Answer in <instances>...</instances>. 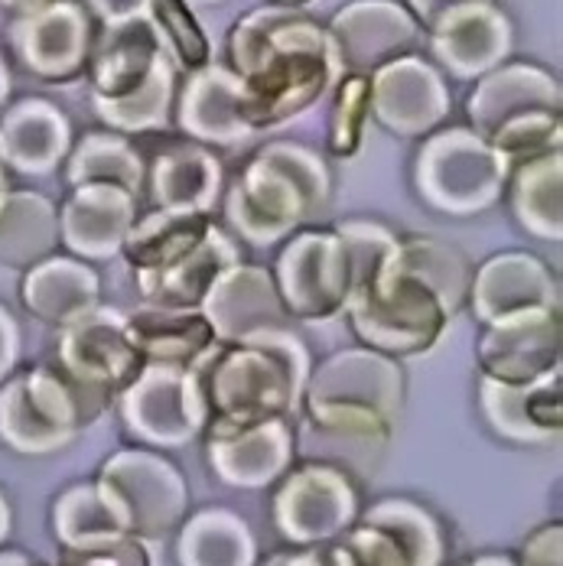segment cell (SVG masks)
<instances>
[{"mask_svg": "<svg viewBox=\"0 0 563 566\" xmlns=\"http://www.w3.org/2000/svg\"><path fill=\"white\" fill-rule=\"evenodd\" d=\"M348 310L358 336L385 348H424L440 336L447 319L440 300L417 277L400 271L395 258L358 296L348 300Z\"/></svg>", "mask_w": 563, "mask_h": 566, "instance_id": "1", "label": "cell"}, {"mask_svg": "<svg viewBox=\"0 0 563 566\" xmlns=\"http://www.w3.org/2000/svg\"><path fill=\"white\" fill-rule=\"evenodd\" d=\"M286 306L300 316H330L348 300V254L342 238L303 234L281 261Z\"/></svg>", "mask_w": 563, "mask_h": 566, "instance_id": "2", "label": "cell"}, {"mask_svg": "<svg viewBox=\"0 0 563 566\" xmlns=\"http://www.w3.org/2000/svg\"><path fill=\"white\" fill-rule=\"evenodd\" d=\"M209 326L222 339L254 342L261 336H278L274 329L283 326V303L271 277L261 268H228L222 271L212 290L206 293Z\"/></svg>", "mask_w": 563, "mask_h": 566, "instance_id": "3", "label": "cell"}, {"mask_svg": "<svg viewBox=\"0 0 563 566\" xmlns=\"http://www.w3.org/2000/svg\"><path fill=\"white\" fill-rule=\"evenodd\" d=\"M62 365L65 375L88 391L108 388L117 378H127L140 358V352L134 348L131 333H127V319H121L117 313H88L79 323H72V329L62 339Z\"/></svg>", "mask_w": 563, "mask_h": 566, "instance_id": "4", "label": "cell"}, {"mask_svg": "<svg viewBox=\"0 0 563 566\" xmlns=\"http://www.w3.org/2000/svg\"><path fill=\"white\" fill-rule=\"evenodd\" d=\"M561 316L557 306H531L492 319V333L482 342L486 368L499 378H534L557 361Z\"/></svg>", "mask_w": 563, "mask_h": 566, "instance_id": "5", "label": "cell"}, {"mask_svg": "<svg viewBox=\"0 0 563 566\" xmlns=\"http://www.w3.org/2000/svg\"><path fill=\"white\" fill-rule=\"evenodd\" d=\"M131 228V199L124 189L114 186H85L79 189L62 212V234L75 254L105 258L114 254Z\"/></svg>", "mask_w": 563, "mask_h": 566, "instance_id": "6", "label": "cell"}, {"mask_svg": "<svg viewBox=\"0 0 563 566\" xmlns=\"http://www.w3.org/2000/svg\"><path fill=\"white\" fill-rule=\"evenodd\" d=\"M95 274L65 258L37 264L23 283V303L50 323H79L82 316L95 313Z\"/></svg>", "mask_w": 563, "mask_h": 566, "instance_id": "7", "label": "cell"}, {"mask_svg": "<svg viewBox=\"0 0 563 566\" xmlns=\"http://www.w3.org/2000/svg\"><path fill=\"white\" fill-rule=\"evenodd\" d=\"M65 147V124L40 98L17 105L0 124V160L23 172L50 170Z\"/></svg>", "mask_w": 563, "mask_h": 566, "instance_id": "8", "label": "cell"}, {"mask_svg": "<svg viewBox=\"0 0 563 566\" xmlns=\"http://www.w3.org/2000/svg\"><path fill=\"white\" fill-rule=\"evenodd\" d=\"M209 219L202 212H173L164 209L160 216L147 219L140 228L127 234V254L131 264L137 268L140 277L160 274L183 261L189 251H196L206 234H209Z\"/></svg>", "mask_w": 563, "mask_h": 566, "instance_id": "9", "label": "cell"}, {"mask_svg": "<svg viewBox=\"0 0 563 566\" xmlns=\"http://www.w3.org/2000/svg\"><path fill=\"white\" fill-rule=\"evenodd\" d=\"M234 261V251L222 234H216V228L206 234V241L189 251L183 261H176L173 268L160 271V274H147L140 277V290L157 300L160 306H179L189 310L192 303L206 300V293L212 290L216 277L226 271L228 264Z\"/></svg>", "mask_w": 563, "mask_h": 566, "instance_id": "10", "label": "cell"}, {"mask_svg": "<svg viewBox=\"0 0 563 566\" xmlns=\"http://www.w3.org/2000/svg\"><path fill=\"white\" fill-rule=\"evenodd\" d=\"M56 244V216L43 196L17 192L0 206V261L30 268L50 258Z\"/></svg>", "mask_w": 563, "mask_h": 566, "instance_id": "11", "label": "cell"}, {"mask_svg": "<svg viewBox=\"0 0 563 566\" xmlns=\"http://www.w3.org/2000/svg\"><path fill=\"white\" fill-rule=\"evenodd\" d=\"M79 40L85 43V17H79L72 3H56L23 20V27L17 30V43L27 65L43 75H62L65 69H72L79 59Z\"/></svg>", "mask_w": 563, "mask_h": 566, "instance_id": "12", "label": "cell"}, {"mask_svg": "<svg viewBox=\"0 0 563 566\" xmlns=\"http://www.w3.org/2000/svg\"><path fill=\"white\" fill-rule=\"evenodd\" d=\"M127 333L140 355H150L160 361L192 358L212 339L209 319L186 313L179 306H154L147 313H137L134 319H127Z\"/></svg>", "mask_w": 563, "mask_h": 566, "instance_id": "13", "label": "cell"}, {"mask_svg": "<svg viewBox=\"0 0 563 566\" xmlns=\"http://www.w3.org/2000/svg\"><path fill=\"white\" fill-rule=\"evenodd\" d=\"M395 261L400 271L417 277L440 300L447 316L462 306V300L469 293V268H466V261H462V254L456 248L430 241V238H420V241L397 244Z\"/></svg>", "mask_w": 563, "mask_h": 566, "instance_id": "14", "label": "cell"}, {"mask_svg": "<svg viewBox=\"0 0 563 566\" xmlns=\"http://www.w3.org/2000/svg\"><path fill=\"white\" fill-rule=\"evenodd\" d=\"M13 355H17V326H13V319L0 310V375L13 365Z\"/></svg>", "mask_w": 563, "mask_h": 566, "instance_id": "15", "label": "cell"}, {"mask_svg": "<svg viewBox=\"0 0 563 566\" xmlns=\"http://www.w3.org/2000/svg\"><path fill=\"white\" fill-rule=\"evenodd\" d=\"M7 527H10V521H7V505L0 502V537L7 534Z\"/></svg>", "mask_w": 563, "mask_h": 566, "instance_id": "16", "label": "cell"}, {"mask_svg": "<svg viewBox=\"0 0 563 566\" xmlns=\"http://www.w3.org/2000/svg\"><path fill=\"white\" fill-rule=\"evenodd\" d=\"M7 95V69L0 65V98Z\"/></svg>", "mask_w": 563, "mask_h": 566, "instance_id": "17", "label": "cell"}, {"mask_svg": "<svg viewBox=\"0 0 563 566\" xmlns=\"http://www.w3.org/2000/svg\"><path fill=\"white\" fill-rule=\"evenodd\" d=\"M3 199H7V176L0 170V206H3Z\"/></svg>", "mask_w": 563, "mask_h": 566, "instance_id": "18", "label": "cell"}, {"mask_svg": "<svg viewBox=\"0 0 563 566\" xmlns=\"http://www.w3.org/2000/svg\"><path fill=\"white\" fill-rule=\"evenodd\" d=\"M7 3H17V7H37V3H43V0H7Z\"/></svg>", "mask_w": 563, "mask_h": 566, "instance_id": "19", "label": "cell"}]
</instances>
